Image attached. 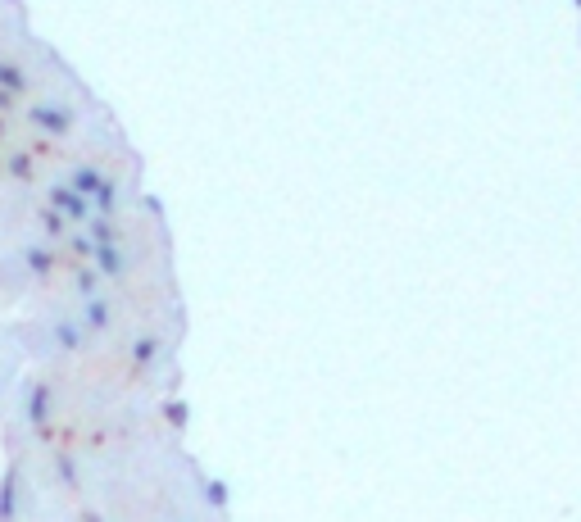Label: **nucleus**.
Here are the masks:
<instances>
[{
  "instance_id": "1",
  "label": "nucleus",
  "mask_w": 581,
  "mask_h": 522,
  "mask_svg": "<svg viewBox=\"0 0 581 522\" xmlns=\"http://www.w3.org/2000/svg\"><path fill=\"white\" fill-rule=\"evenodd\" d=\"M28 128L41 132V137H69V132H73V109L55 105V100H37V105L28 109Z\"/></svg>"
},
{
  "instance_id": "2",
  "label": "nucleus",
  "mask_w": 581,
  "mask_h": 522,
  "mask_svg": "<svg viewBox=\"0 0 581 522\" xmlns=\"http://www.w3.org/2000/svg\"><path fill=\"white\" fill-rule=\"evenodd\" d=\"M50 209H55L64 223H82V218H91L87 196H78L73 187H55V191H50Z\"/></svg>"
},
{
  "instance_id": "3",
  "label": "nucleus",
  "mask_w": 581,
  "mask_h": 522,
  "mask_svg": "<svg viewBox=\"0 0 581 522\" xmlns=\"http://www.w3.org/2000/svg\"><path fill=\"white\" fill-rule=\"evenodd\" d=\"M28 423L37 427V432H46L50 427V386H32L28 391Z\"/></svg>"
},
{
  "instance_id": "4",
  "label": "nucleus",
  "mask_w": 581,
  "mask_h": 522,
  "mask_svg": "<svg viewBox=\"0 0 581 522\" xmlns=\"http://www.w3.org/2000/svg\"><path fill=\"white\" fill-rule=\"evenodd\" d=\"M0 91H5V96H23V91H28V73H23V64L10 60V55H0Z\"/></svg>"
},
{
  "instance_id": "5",
  "label": "nucleus",
  "mask_w": 581,
  "mask_h": 522,
  "mask_svg": "<svg viewBox=\"0 0 581 522\" xmlns=\"http://www.w3.org/2000/svg\"><path fill=\"white\" fill-rule=\"evenodd\" d=\"M14 518H19V473H5L0 477V522Z\"/></svg>"
},
{
  "instance_id": "6",
  "label": "nucleus",
  "mask_w": 581,
  "mask_h": 522,
  "mask_svg": "<svg viewBox=\"0 0 581 522\" xmlns=\"http://www.w3.org/2000/svg\"><path fill=\"white\" fill-rule=\"evenodd\" d=\"M5 173L19 178V182H32V155H28V150H14V155L5 159Z\"/></svg>"
},
{
  "instance_id": "7",
  "label": "nucleus",
  "mask_w": 581,
  "mask_h": 522,
  "mask_svg": "<svg viewBox=\"0 0 581 522\" xmlns=\"http://www.w3.org/2000/svg\"><path fill=\"white\" fill-rule=\"evenodd\" d=\"M23 259H28V268H32L37 277H46L50 264H55V255H50L46 246H28V250H23Z\"/></svg>"
},
{
  "instance_id": "8",
  "label": "nucleus",
  "mask_w": 581,
  "mask_h": 522,
  "mask_svg": "<svg viewBox=\"0 0 581 522\" xmlns=\"http://www.w3.org/2000/svg\"><path fill=\"white\" fill-rule=\"evenodd\" d=\"M82 318H87V327H91V332H100V327L109 323V309H105V300H87V314H82Z\"/></svg>"
},
{
  "instance_id": "9",
  "label": "nucleus",
  "mask_w": 581,
  "mask_h": 522,
  "mask_svg": "<svg viewBox=\"0 0 581 522\" xmlns=\"http://www.w3.org/2000/svg\"><path fill=\"white\" fill-rule=\"evenodd\" d=\"M55 341H60L64 350H78V345H82V332H78L73 323H55Z\"/></svg>"
},
{
  "instance_id": "10",
  "label": "nucleus",
  "mask_w": 581,
  "mask_h": 522,
  "mask_svg": "<svg viewBox=\"0 0 581 522\" xmlns=\"http://www.w3.org/2000/svg\"><path fill=\"white\" fill-rule=\"evenodd\" d=\"M96 268H87V273H78V291H82V296H87V300H96Z\"/></svg>"
},
{
  "instance_id": "11",
  "label": "nucleus",
  "mask_w": 581,
  "mask_h": 522,
  "mask_svg": "<svg viewBox=\"0 0 581 522\" xmlns=\"http://www.w3.org/2000/svg\"><path fill=\"white\" fill-rule=\"evenodd\" d=\"M150 355H155V341H137V364H146Z\"/></svg>"
},
{
  "instance_id": "12",
  "label": "nucleus",
  "mask_w": 581,
  "mask_h": 522,
  "mask_svg": "<svg viewBox=\"0 0 581 522\" xmlns=\"http://www.w3.org/2000/svg\"><path fill=\"white\" fill-rule=\"evenodd\" d=\"M14 105H19V96H5V91H0V114H10Z\"/></svg>"
},
{
  "instance_id": "13",
  "label": "nucleus",
  "mask_w": 581,
  "mask_h": 522,
  "mask_svg": "<svg viewBox=\"0 0 581 522\" xmlns=\"http://www.w3.org/2000/svg\"><path fill=\"white\" fill-rule=\"evenodd\" d=\"M0 168H5V155H0Z\"/></svg>"
},
{
  "instance_id": "14",
  "label": "nucleus",
  "mask_w": 581,
  "mask_h": 522,
  "mask_svg": "<svg viewBox=\"0 0 581 522\" xmlns=\"http://www.w3.org/2000/svg\"><path fill=\"white\" fill-rule=\"evenodd\" d=\"M87 522H100V518H87Z\"/></svg>"
}]
</instances>
